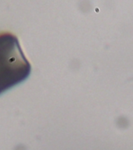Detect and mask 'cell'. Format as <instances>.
Listing matches in <instances>:
<instances>
[{
  "label": "cell",
  "mask_w": 133,
  "mask_h": 150,
  "mask_svg": "<svg viewBox=\"0 0 133 150\" xmlns=\"http://www.w3.org/2000/svg\"><path fill=\"white\" fill-rule=\"evenodd\" d=\"M30 71L17 38L9 33L0 35V95L27 79Z\"/></svg>",
  "instance_id": "6da1fadb"
}]
</instances>
